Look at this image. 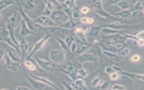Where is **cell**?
<instances>
[{"instance_id":"cell-1","label":"cell","mask_w":144,"mask_h":90,"mask_svg":"<svg viewBox=\"0 0 144 90\" xmlns=\"http://www.w3.org/2000/svg\"><path fill=\"white\" fill-rule=\"evenodd\" d=\"M16 17L17 11L15 10V11H14L12 14L6 20V21L5 22V27L9 31L10 36L11 38L14 43L15 44L16 47L18 48V49L20 52V50L19 48V42H18V41H17L14 35V31L16 28ZM20 53H21V52H20Z\"/></svg>"},{"instance_id":"cell-2","label":"cell","mask_w":144,"mask_h":90,"mask_svg":"<svg viewBox=\"0 0 144 90\" xmlns=\"http://www.w3.org/2000/svg\"><path fill=\"white\" fill-rule=\"evenodd\" d=\"M18 10L20 13V16H22V19L25 22L27 26H28L30 29H31L33 31H35L37 29L42 30L44 29V27H43L39 25L38 24L36 23L34 20H32L31 18H30L29 16L25 12L24 10V8H23L22 5L20 2H18Z\"/></svg>"},{"instance_id":"cell-3","label":"cell","mask_w":144,"mask_h":90,"mask_svg":"<svg viewBox=\"0 0 144 90\" xmlns=\"http://www.w3.org/2000/svg\"><path fill=\"white\" fill-rule=\"evenodd\" d=\"M91 6L93 9L94 11L101 16L103 18H109L113 19V16H112L110 14L107 12L103 9L102 5V0H92L91 2Z\"/></svg>"},{"instance_id":"cell-4","label":"cell","mask_w":144,"mask_h":90,"mask_svg":"<svg viewBox=\"0 0 144 90\" xmlns=\"http://www.w3.org/2000/svg\"><path fill=\"white\" fill-rule=\"evenodd\" d=\"M51 37H52V34H50L49 32H46L45 36L43 37L42 38L34 44V46L32 49V51H30V53L28 55V56L27 57V59L28 60L30 59L34 54H35L36 53H37V52L40 51V50L42 49L43 47L45 45V44L48 41V40H49Z\"/></svg>"},{"instance_id":"cell-5","label":"cell","mask_w":144,"mask_h":90,"mask_svg":"<svg viewBox=\"0 0 144 90\" xmlns=\"http://www.w3.org/2000/svg\"><path fill=\"white\" fill-rule=\"evenodd\" d=\"M50 18L59 25L70 19L66 12L61 10H54Z\"/></svg>"},{"instance_id":"cell-6","label":"cell","mask_w":144,"mask_h":90,"mask_svg":"<svg viewBox=\"0 0 144 90\" xmlns=\"http://www.w3.org/2000/svg\"><path fill=\"white\" fill-rule=\"evenodd\" d=\"M49 56L55 63H61L66 60V55L62 50L55 48L49 51Z\"/></svg>"},{"instance_id":"cell-7","label":"cell","mask_w":144,"mask_h":90,"mask_svg":"<svg viewBox=\"0 0 144 90\" xmlns=\"http://www.w3.org/2000/svg\"><path fill=\"white\" fill-rule=\"evenodd\" d=\"M3 60H4L5 67L9 70L12 72H16L19 71L21 69L20 63L11 59L7 53L5 54Z\"/></svg>"},{"instance_id":"cell-8","label":"cell","mask_w":144,"mask_h":90,"mask_svg":"<svg viewBox=\"0 0 144 90\" xmlns=\"http://www.w3.org/2000/svg\"><path fill=\"white\" fill-rule=\"evenodd\" d=\"M33 20L36 23L38 24L39 25L44 28L52 27L59 25L56 23H55L49 16H47L45 15H42Z\"/></svg>"},{"instance_id":"cell-9","label":"cell","mask_w":144,"mask_h":90,"mask_svg":"<svg viewBox=\"0 0 144 90\" xmlns=\"http://www.w3.org/2000/svg\"><path fill=\"white\" fill-rule=\"evenodd\" d=\"M78 69L73 65H68L66 69H56V72H61L70 78L72 82L74 81L79 77L77 73Z\"/></svg>"},{"instance_id":"cell-10","label":"cell","mask_w":144,"mask_h":90,"mask_svg":"<svg viewBox=\"0 0 144 90\" xmlns=\"http://www.w3.org/2000/svg\"><path fill=\"white\" fill-rule=\"evenodd\" d=\"M46 31V32H49L50 34H52L53 36L60 37L62 36H64L65 34H67L69 32V29H65L64 28L60 27L59 25L52 27H48L47 29L44 30Z\"/></svg>"},{"instance_id":"cell-11","label":"cell","mask_w":144,"mask_h":90,"mask_svg":"<svg viewBox=\"0 0 144 90\" xmlns=\"http://www.w3.org/2000/svg\"><path fill=\"white\" fill-rule=\"evenodd\" d=\"M36 62H37V64L39 65V66L44 70L51 72H56V69H54L53 67V65L54 64V62L53 61H47L46 60L42 59L36 58L35 59Z\"/></svg>"},{"instance_id":"cell-12","label":"cell","mask_w":144,"mask_h":90,"mask_svg":"<svg viewBox=\"0 0 144 90\" xmlns=\"http://www.w3.org/2000/svg\"><path fill=\"white\" fill-rule=\"evenodd\" d=\"M77 59L80 63H83L85 62H94L96 64L97 63L96 56L88 53L80 54L77 56Z\"/></svg>"},{"instance_id":"cell-13","label":"cell","mask_w":144,"mask_h":90,"mask_svg":"<svg viewBox=\"0 0 144 90\" xmlns=\"http://www.w3.org/2000/svg\"><path fill=\"white\" fill-rule=\"evenodd\" d=\"M29 76H30L32 78L36 79V80L38 81L41 82H42V83L46 85L47 86H49V87H50L51 88H53L55 89H59L60 88L59 87H57V86H56L55 84L53 83L52 81H50L49 79H48L46 78L43 77H40V76H37L35 74H32V73H29L28 74Z\"/></svg>"},{"instance_id":"cell-14","label":"cell","mask_w":144,"mask_h":90,"mask_svg":"<svg viewBox=\"0 0 144 90\" xmlns=\"http://www.w3.org/2000/svg\"><path fill=\"white\" fill-rule=\"evenodd\" d=\"M25 78L27 81H28L29 85L31 86V87H33L34 89H42L46 87L47 86L46 85L42 83V82H41L38 81L36 80V79L32 78L30 76L26 75Z\"/></svg>"},{"instance_id":"cell-15","label":"cell","mask_w":144,"mask_h":90,"mask_svg":"<svg viewBox=\"0 0 144 90\" xmlns=\"http://www.w3.org/2000/svg\"><path fill=\"white\" fill-rule=\"evenodd\" d=\"M32 34V35H36L37 33L29 29V28L27 26L25 22L23 20L21 22V29L20 31V35L21 36V38H25L27 36Z\"/></svg>"},{"instance_id":"cell-16","label":"cell","mask_w":144,"mask_h":90,"mask_svg":"<svg viewBox=\"0 0 144 90\" xmlns=\"http://www.w3.org/2000/svg\"><path fill=\"white\" fill-rule=\"evenodd\" d=\"M70 83L71 84L72 87H73L74 89L83 90L88 89L85 84L84 81L82 78H77L74 81L70 82Z\"/></svg>"},{"instance_id":"cell-17","label":"cell","mask_w":144,"mask_h":90,"mask_svg":"<svg viewBox=\"0 0 144 90\" xmlns=\"http://www.w3.org/2000/svg\"><path fill=\"white\" fill-rule=\"evenodd\" d=\"M100 32H101V28L99 26L90 27L85 30L86 35L92 37H97Z\"/></svg>"},{"instance_id":"cell-18","label":"cell","mask_w":144,"mask_h":90,"mask_svg":"<svg viewBox=\"0 0 144 90\" xmlns=\"http://www.w3.org/2000/svg\"><path fill=\"white\" fill-rule=\"evenodd\" d=\"M19 48L20 50V52H21L22 60L23 61L25 55L26 54L29 48V44L27 42L25 38H21V41L19 42Z\"/></svg>"},{"instance_id":"cell-19","label":"cell","mask_w":144,"mask_h":90,"mask_svg":"<svg viewBox=\"0 0 144 90\" xmlns=\"http://www.w3.org/2000/svg\"><path fill=\"white\" fill-rule=\"evenodd\" d=\"M54 10V5L53 2L50 0H47L46 1V8L43 11L42 15L50 17Z\"/></svg>"},{"instance_id":"cell-20","label":"cell","mask_w":144,"mask_h":90,"mask_svg":"<svg viewBox=\"0 0 144 90\" xmlns=\"http://www.w3.org/2000/svg\"><path fill=\"white\" fill-rule=\"evenodd\" d=\"M77 23L76 20H75L74 19H70L69 20H67V22L61 24L59 26L62 28H64L65 29L70 30L74 28L77 26Z\"/></svg>"},{"instance_id":"cell-21","label":"cell","mask_w":144,"mask_h":90,"mask_svg":"<svg viewBox=\"0 0 144 90\" xmlns=\"http://www.w3.org/2000/svg\"><path fill=\"white\" fill-rule=\"evenodd\" d=\"M75 34L77 37V38L83 41V42L86 44H89L86 39V34L85 30L82 29L81 28H77L75 30Z\"/></svg>"},{"instance_id":"cell-22","label":"cell","mask_w":144,"mask_h":90,"mask_svg":"<svg viewBox=\"0 0 144 90\" xmlns=\"http://www.w3.org/2000/svg\"><path fill=\"white\" fill-rule=\"evenodd\" d=\"M23 8L29 11L33 10L36 8V5L34 3V0H25L20 3Z\"/></svg>"},{"instance_id":"cell-23","label":"cell","mask_w":144,"mask_h":90,"mask_svg":"<svg viewBox=\"0 0 144 90\" xmlns=\"http://www.w3.org/2000/svg\"><path fill=\"white\" fill-rule=\"evenodd\" d=\"M14 4H18V2H16L15 0H1L0 11L2 12L3 10L7 8L9 6H11Z\"/></svg>"},{"instance_id":"cell-24","label":"cell","mask_w":144,"mask_h":90,"mask_svg":"<svg viewBox=\"0 0 144 90\" xmlns=\"http://www.w3.org/2000/svg\"><path fill=\"white\" fill-rule=\"evenodd\" d=\"M52 38H53L59 44L60 47L61 48V49L64 50V51H67L68 49H69V46H68V44H67L66 42L65 41V40H63V39H61L60 37H57V36H55L52 35Z\"/></svg>"},{"instance_id":"cell-25","label":"cell","mask_w":144,"mask_h":90,"mask_svg":"<svg viewBox=\"0 0 144 90\" xmlns=\"http://www.w3.org/2000/svg\"><path fill=\"white\" fill-rule=\"evenodd\" d=\"M7 54H8L9 57L13 60L18 62V63H20V61H22L21 56H20L18 53H16L14 51H13L12 50H8Z\"/></svg>"},{"instance_id":"cell-26","label":"cell","mask_w":144,"mask_h":90,"mask_svg":"<svg viewBox=\"0 0 144 90\" xmlns=\"http://www.w3.org/2000/svg\"><path fill=\"white\" fill-rule=\"evenodd\" d=\"M92 44H83V45H78L77 49L75 53L78 54H81L84 53V52L87 50H88L92 47Z\"/></svg>"},{"instance_id":"cell-27","label":"cell","mask_w":144,"mask_h":90,"mask_svg":"<svg viewBox=\"0 0 144 90\" xmlns=\"http://www.w3.org/2000/svg\"><path fill=\"white\" fill-rule=\"evenodd\" d=\"M88 53L94 55L95 56H99V55L101 54V53H102V48L100 47L92 46L90 49L88 50Z\"/></svg>"},{"instance_id":"cell-28","label":"cell","mask_w":144,"mask_h":90,"mask_svg":"<svg viewBox=\"0 0 144 90\" xmlns=\"http://www.w3.org/2000/svg\"><path fill=\"white\" fill-rule=\"evenodd\" d=\"M77 73H78V75L79 76V77L83 78H87L89 75V73L86 70V69H84L83 68H82V67H81L78 69Z\"/></svg>"},{"instance_id":"cell-29","label":"cell","mask_w":144,"mask_h":90,"mask_svg":"<svg viewBox=\"0 0 144 90\" xmlns=\"http://www.w3.org/2000/svg\"><path fill=\"white\" fill-rule=\"evenodd\" d=\"M24 65L27 68H28V69L31 71H34L36 69V65L33 63H32V62L30 61V60L26 59L24 61Z\"/></svg>"},{"instance_id":"cell-30","label":"cell","mask_w":144,"mask_h":90,"mask_svg":"<svg viewBox=\"0 0 144 90\" xmlns=\"http://www.w3.org/2000/svg\"><path fill=\"white\" fill-rule=\"evenodd\" d=\"M101 78L99 77H96V78H95L91 82L92 87H97L99 86H100L101 82Z\"/></svg>"},{"instance_id":"cell-31","label":"cell","mask_w":144,"mask_h":90,"mask_svg":"<svg viewBox=\"0 0 144 90\" xmlns=\"http://www.w3.org/2000/svg\"><path fill=\"white\" fill-rule=\"evenodd\" d=\"M61 83L63 85V86L64 87V88H66V89H68V90H72L74 89L73 87H72L71 84L69 82H68L66 81L63 80L61 81Z\"/></svg>"},{"instance_id":"cell-32","label":"cell","mask_w":144,"mask_h":90,"mask_svg":"<svg viewBox=\"0 0 144 90\" xmlns=\"http://www.w3.org/2000/svg\"><path fill=\"white\" fill-rule=\"evenodd\" d=\"M75 2L74 0H66V2H65V5L68 8L72 9L75 6Z\"/></svg>"},{"instance_id":"cell-33","label":"cell","mask_w":144,"mask_h":90,"mask_svg":"<svg viewBox=\"0 0 144 90\" xmlns=\"http://www.w3.org/2000/svg\"><path fill=\"white\" fill-rule=\"evenodd\" d=\"M77 47H78V44L77 43V42H75V41H74V42H73L71 44V46L69 47L70 51L71 53H75V52L77 51Z\"/></svg>"},{"instance_id":"cell-34","label":"cell","mask_w":144,"mask_h":90,"mask_svg":"<svg viewBox=\"0 0 144 90\" xmlns=\"http://www.w3.org/2000/svg\"><path fill=\"white\" fill-rule=\"evenodd\" d=\"M75 38L73 37H68L66 39H65V41H66L68 46H69V48L71 46V44L73 43V42L75 41Z\"/></svg>"},{"instance_id":"cell-35","label":"cell","mask_w":144,"mask_h":90,"mask_svg":"<svg viewBox=\"0 0 144 90\" xmlns=\"http://www.w3.org/2000/svg\"><path fill=\"white\" fill-rule=\"evenodd\" d=\"M110 83L107 81H104L102 82L100 85V88L101 89H106L109 88Z\"/></svg>"},{"instance_id":"cell-36","label":"cell","mask_w":144,"mask_h":90,"mask_svg":"<svg viewBox=\"0 0 144 90\" xmlns=\"http://www.w3.org/2000/svg\"><path fill=\"white\" fill-rule=\"evenodd\" d=\"M64 11L70 17V19H71L72 13H73V9L68 8V7H67V6H66V8H65L64 9Z\"/></svg>"},{"instance_id":"cell-37","label":"cell","mask_w":144,"mask_h":90,"mask_svg":"<svg viewBox=\"0 0 144 90\" xmlns=\"http://www.w3.org/2000/svg\"><path fill=\"white\" fill-rule=\"evenodd\" d=\"M119 77V75L117 72H114L111 74H110V79H111L112 81H115Z\"/></svg>"},{"instance_id":"cell-38","label":"cell","mask_w":144,"mask_h":90,"mask_svg":"<svg viewBox=\"0 0 144 90\" xmlns=\"http://www.w3.org/2000/svg\"><path fill=\"white\" fill-rule=\"evenodd\" d=\"M81 18L80 14L77 11H73V13H72V16H71V19L77 20L78 19H80Z\"/></svg>"},{"instance_id":"cell-39","label":"cell","mask_w":144,"mask_h":90,"mask_svg":"<svg viewBox=\"0 0 144 90\" xmlns=\"http://www.w3.org/2000/svg\"><path fill=\"white\" fill-rule=\"evenodd\" d=\"M112 89H125L126 87L121 85H114L112 86V87L110 88Z\"/></svg>"},{"instance_id":"cell-40","label":"cell","mask_w":144,"mask_h":90,"mask_svg":"<svg viewBox=\"0 0 144 90\" xmlns=\"http://www.w3.org/2000/svg\"><path fill=\"white\" fill-rule=\"evenodd\" d=\"M129 53V50L128 48H125V49L123 50L122 51H120L118 52V54L119 55H122V56H126Z\"/></svg>"},{"instance_id":"cell-41","label":"cell","mask_w":144,"mask_h":90,"mask_svg":"<svg viewBox=\"0 0 144 90\" xmlns=\"http://www.w3.org/2000/svg\"><path fill=\"white\" fill-rule=\"evenodd\" d=\"M114 72H115L114 69L112 67H106L105 69V72L106 73L108 74H111L112 73H113Z\"/></svg>"},{"instance_id":"cell-42","label":"cell","mask_w":144,"mask_h":90,"mask_svg":"<svg viewBox=\"0 0 144 90\" xmlns=\"http://www.w3.org/2000/svg\"><path fill=\"white\" fill-rule=\"evenodd\" d=\"M102 53H103L105 55V56H107L108 57H113L114 56V53H112V52H110L108 51L104 50H102Z\"/></svg>"},{"instance_id":"cell-43","label":"cell","mask_w":144,"mask_h":90,"mask_svg":"<svg viewBox=\"0 0 144 90\" xmlns=\"http://www.w3.org/2000/svg\"><path fill=\"white\" fill-rule=\"evenodd\" d=\"M81 12L83 14H87L89 12V11H90V9H89L88 8H87V7H86V6H84V7H82V8L81 9Z\"/></svg>"},{"instance_id":"cell-44","label":"cell","mask_w":144,"mask_h":90,"mask_svg":"<svg viewBox=\"0 0 144 90\" xmlns=\"http://www.w3.org/2000/svg\"><path fill=\"white\" fill-rule=\"evenodd\" d=\"M14 89H30L31 88L27 87V86H17V87L14 88Z\"/></svg>"},{"instance_id":"cell-45","label":"cell","mask_w":144,"mask_h":90,"mask_svg":"<svg viewBox=\"0 0 144 90\" xmlns=\"http://www.w3.org/2000/svg\"><path fill=\"white\" fill-rule=\"evenodd\" d=\"M80 21L83 24H88V18L87 17H82L80 18Z\"/></svg>"},{"instance_id":"cell-46","label":"cell","mask_w":144,"mask_h":90,"mask_svg":"<svg viewBox=\"0 0 144 90\" xmlns=\"http://www.w3.org/2000/svg\"><path fill=\"white\" fill-rule=\"evenodd\" d=\"M131 60L132 61H138L140 60V56L139 55H133V56L131 57Z\"/></svg>"},{"instance_id":"cell-47","label":"cell","mask_w":144,"mask_h":90,"mask_svg":"<svg viewBox=\"0 0 144 90\" xmlns=\"http://www.w3.org/2000/svg\"><path fill=\"white\" fill-rule=\"evenodd\" d=\"M0 54H1V60L2 61L3 59V58H4V57L5 56V54H6V53H5V51H3V50L2 49V48H1V52H0Z\"/></svg>"},{"instance_id":"cell-48","label":"cell","mask_w":144,"mask_h":90,"mask_svg":"<svg viewBox=\"0 0 144 90\" xmlns=\"http://www.w3.org/2000/svg\"><path fill=\"white\" fill-rule=\"evenodd\" d=\"M95 21L94 18H88V24H92Z\"/></svg>"},{"instance_id":"cell-49","label":"cell","mask_w":144,"mask_h":90,"mask_svg":"<svg viewBox=\"0 0 144 90\" xmlns=\"http://www.w3.org/2000/svg\"><path fill=\"white\" fill-rule=\"evenodd\" d=\"M139 44L140 46H142L144 45V40H141L139 41Z\"/></svg>"},{"instance_id":"cell-50","label":"cell","mask_w":144,"mask_h":90,"mask_svg":"<svg viewBox=\"0 0 144 90\" xmlns=\"http://www.w3.org/2000/svg\"><path fill=\"white\" fill-rule=\"evenodd\" d=\"M56 1L57 2L60 3H65V2H66V0H56Z\"/></svg>"},{"instance_id":"cell-51","label":"cell","mask_w":144,"mask_h":90,"mask_svg":"<svg viewBox=\"0 0 144 90\" xmlns=\"http://www.w3.org/2000/svg\"><path fill=\"white\" fill-rule=\"evenodd\" d=\"M5 89H8V88H2V89H1V90H5Z\"/></svg>"},{"instance_id":"cell-52","label":"cell","mask_w":144,"mask_h":90,"mask_svg":"<svg viewBox=\"0 0 144 90\" xmlns=\"http://www.w3.org/2000/svg\"><path fill=\"white\" fill-rule=\"evenodd\" d=\"M74 1L75 2V1H76V0H74Z\"/></svg>"},{"instance_id":"cell-53","label":"cell","mask_w":144,"mask_h":90,"mask_svg":"<svg viewBox=\"0 0 144 90\" xmlns=\"http://www.w3.org/2000/svg\"></svg>"}]
</instances>
